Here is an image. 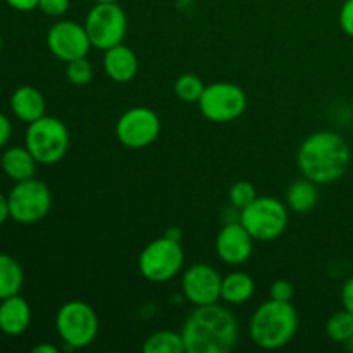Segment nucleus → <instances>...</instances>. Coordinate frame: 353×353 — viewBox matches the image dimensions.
<instances>
[{"label":"nucleus","mask_w":353,"mask_h":353,"mask_svg":"<svg viewBox=\"0 0 353 353\" xmlns=\"http://www.w3.org/2000/svg\"><path fill=\"white\" fill-rule=\"evenodd\" d=\"M238 334L236 317L219 303L196 307L181 331L188 353H228L236 345Z\"/></svg>","instance_id":"1"},{"label":"nucleus","mask_w":353,"mask_h":353,"mask_svg":"<svg viewBox=\"0 0 353 353\" xmlns=\"http://www.w3.org/2000/svg\"><path fill=\"white\" fill-rule=\"evenodd\" d=\"M352 161L347 140L334 131H317L302 141L296 164L302 174L317 185H330L345 176Z\"/></svg>","instance_id":"2"},{"label":"nucleus","mask_w":353,"mask_h":353,"mask_svg":"<svg viewBox=\"0 0 353 353\" xmlns=\"http://www.w3.org/2000/svg\"><path fill=\"white\" fill-rule=\"evenodd\" d=\"M299 330V314L290 302L268 300L257 307L250 319V338L264 350L288 345Z\"/></svg>","instance_id":"3"},{"label":"nucleus","mask_w":353,"mask_h":353,"mask_svg":"<svg viewBox=\"0 0 353 353\" xmlns=\"http://www.w3.org/2000/svg\"><path fill=\"white\" fill-rule=\"evenodd\" d=\"M24 143L38 164H57L69 150L68 126L57 117L43 116L28 124Z\"/></svg>","instance_id":"4"},{"label":"nucleus","mask_w":353,"mask_h":353,"mask_svg":"<svg viewBox=\"0 0 353 353\" xmlns=\"http://www.w3.org/2000/svg\"><path fill=\"white\" fill-rule=\"evenodd\" d=\"M245 230L259 241H272L288 228V205L274 196H257L250 205L240 210Z\"/></svg>","instance_id":"5"},{"label":"nucleus","mask_w":353,"mask_h":353,"mask_svg":"<svg viewBox=\"0 0 353 353\" xmlns=\"http://www.w3.org/2000/svg\"><path fill=\"white\" fill-rule=\"evenodd\" d=\"M55 327L61 340L69 348H86L99 334V316L88 303L71 300L59 309Z\"/></svg>","instance_id":"6"},{"label":"nucleus","mask_w":353,"mask_h":353,"mask_svg":"<svg viewBox=\"0 0 353 353\" xmlns=\"http://www.w3.org/2000/svg\"><path fill=\"white\" fill-rule=\"evenodd\" d=\"M185 264V250L181 241L162 236L148 243L138 259L141 276L152 283H165L178 276Z\"/></svg>","instance_id":"7"},{"label":"nucleus","mask_w":353,"mask_h":353,"mask_svg":"<svg viewBox=\"0 0 353 353\" xmlns=\"http://www.w3.org/2000/svg\"><path fill=\"white\" fill-rule=\"evenodd\" d=\"M10 219L19 224H34L43 219L52 207V193L47 183L37 178L17 181L9 196Z\"/></svg>","instance_id":"8"},{"label":"nucleus","mask_w":353,"mask_h":353,"mask_svg":"<svg viewBox=\"0 0 353 353\" xmlns=\"http://www.w3.org/2000/svg\"><path fill=\"white\" fill-rule=\"evenodd\" d=\"M85 28L92 47L105 52L110 47L123 43L128 31L126 12L121 9L119 3L97 2L86 14Z\"/></svg>","instance_id":"9"},{"label":"nucleus","mask_w":353,"mask_h":353,"mask_svg":"<svg viewBox=\"0 0 353 353\" xmlns=\"http://www.w3.org/2000/svg\"><path fill=\"white\" fill-rule=\"evenodd\" d=\"M247 93L234 83L207 85L199 100L200 112L212 123H231L247 110Z\"/></svg>","instance_id":"10"},{"label":"nucleus","mask_w":353,"mask_h":353,"mask_svg":"<svg viewBox=\"0 0 353 353\" xmlns=\"http://www.w3.org/2000/svg\"><path fill=\"white\" fill-rule=\"evenodd\" d=\"M161 133V119L148 107H133L116 123V137L124 147L140 150L150 147Z\"/></svg>","instance_id":"11"},{"label":"nucleus","mask_w":353,"mask_h":353,"mask_svg":"<svg viewBox=\"0 0 353 353\" xmlns=\"http://www.w3.org/2000/svg\"><path fill=\"white\" fill-rule=\"evenodd\" d=\"M47 47L57 59L65 64L76 59L86 57L92 47L85 24L64 19L52 24L47 33Z\"/></svg>","instance_id":"12"},{"label":"nucleus","mask_w":353,"mask_h":353,"mask_svg":"<svg viewBox=\"0 0 353 353\" xmlns=\"http://www.w3.org/2000/svg\"><path fill=\"white\" fill-rule=\"evenodd\" d=\"M221 286H223V278L216 268L209 264H193L183 272V295L195 307L219 302Z\"/></svg>","instance_id":"13"},{"label":"nucleus","mask_w":353,"mask_h":353,"mask_svg":"<svg viewBox=\"0 0 353 353\" xmlns=\"http://www.w3.org/2000/svg\"><path fill=\"white\" fill-rule=\"evenodd\" d=\"M216 250L221 261L230 265H241L252 257L254 236L245 230L243 224L228 223L219 231L216 240Z\"/></svg>","instance_id":"14"},{"label":"nucleus","mask_w":353,"mask_h":353,"mask_svg":"<svg viewBox=\"0 0 353 353\" xmlns=\"http://www.w3.org/2000/svg\"><path fill=\"white\" fill-rule=\"evenodd\" d=\"M31 324V307L26 299L17 295L0 300V331L7 336L26 333Z\"/></svg>","instance_id":"15"},{"label":"nucleus","mask_w":353,"mask_h":353,"mask_svg":"<svg viewBox=\"0 0 353 353\" xmlns=\"http://www.w3.org/2000/svg\"><path fill=\"white\" fill-rule=\"evenodd\" d=\"M103 69L112 81H131L138 72L137 54L124 43L110 47L109 50L103 52Z\"/></svg>","instance_id":"16"},{"label":"nucleus","mask_w":353,"mask_h":353,"mask_svg":"<svg viewBox=\"0 0 353 353\" xmlns=\"http://www.w3.org/2000/svg\"><path fill=\"white\" fill-rule=\"evenodd\" d=\"M10 109H12L14 116L17 119L31 124L45 116L47 103H45V97L41 95L40 90L34 88V86L24 85L19 86L10 97Z\"/></svg>","instance_id":"17"},{"label":"nucleus","mask_w":353,"mask_h":353,"mask_svg":"<svg viewBox=\"0 0 353 353\" xmlns=\"http://www.w3.org/2000/svg\"><path fill=\"white\" fill-rule=\"evenodd\" d=\"M0 165H2L3 172L9 176L12 181H24V179L34 178L37 172V159L33 157L30 150L24 147H9L2 154L0 159Z\"/></svg>","instance_id":"18"},{"label":"nucleus","mask_w":353,"mask_h":353,"mask_svg":"<svg viewBox=\"0 0 353 353\" xmlns=\"http://www.w3.org/2000/svg\"><path fill=\"white\" fill-rule=\"evenodd\" d=\"M255 293V283L252 276L247 272L234 271L230 272L226 278H223V286H221V299L231 305H241L248 302Z\"/></svg>","instance_id":"19"},{"label":"nucleus","mask_w":353,"mask_h":353,"mask_svg":"<svg viewBox=\"0 0 353 353\" xmlns=\"http://www.w3.org/2000/svg\"><path fill=\"white\" fill-rule=\"evenodd\" d=\"M317 200H319V190H317V183L310 181L309 178L303 176L302 179H296L286 190V205L293 210V212L305 214L316 207Z\"/></svg>","instance_id":"20"},{"label":"nucleus","mask_w":353,"mask_h":353,"mask_svg":"<svg viewBox=\"0 0 353 353\" xmlns=\"http://www.w3.org/2000/svg\"><path fill=\"white\" fill-rule=\"evenodd\" d=\"M24 285V271L12 255L0 254V300L17 295Z\"/></svg>","instance_id":"21"},{"label":"nucleus","mask_w":353,"mask_h":353,"mask_svg":"<svg viewBox=\"0 0 353 353\" xmlns=\"http://www.w3.org/2000/svg\"><path fill=\"white\" fill-rule=\"evenodd\" d=\"M145 353H183L185 350V341L181 333L174 331H157L150 334L143 343Z\"/></svg>","instance_id":"22"},{"label":"nucleus","mask_w":353,"mask_h":353,"mask_svg":"<svg viewBox=\"0 0 353 353\" xmlns=\"http://www.w3.org/2000/svg\"><path fill=\"white\" fill-rule=\"evenodd\" d=\"M326 333L334 343H347L353 336V316L347 309L334 312L326 323Z\"/></svg>","instance_id":"23"},{"label":"nucleus","mask_w":353,"mask_h":353,"mask_svg":"<svg viewBox=\"0 0 353 353\" xmlns=\"http://www.w3.org/2000/svg\"><path fill=\"white\" fill-rule=\"evenodd\" d=\"M205 85H203L202 79L196 74L192 72H186V74L179 76L174 83V93L178 99H181L183 102H196L199 103L200 97H202Z\"/></svg>","instance_id":"24"},{"label":"nucleus","mask_w":353,"mask_h":353,"mask_svg":"<svg viewBox=\"0 0 353 353\" xmlns=\"http://www.w3.org/2000/svg\"><path fill=\"white\" fill-rule=\"evenodd\" d=\"M65 76H68L69 83L76 86L88 85L93 79V65L86 57L76 59V61L68 62L65 65Z\"/></svg>","instance_id":"25"},{"label":"nucleus","mask_w":353,"mask_h":353,"mask_svg":"<svg viewBox=\"0 0 353 353\" xmlns=\"http://www.w3.org/2000/svg\"><path fill=\"white\" fill-rule=\"evenodd\" d=\"M257 199L255 186L248 181H238L230 188V202L236 209H245Z\"/></svg>","instance_id":"26"},{"label":"nucleus","mask_w":353,"mask_h":353,"mask_svg":"<svg viewBox=\"0 0 353 353\" xmlns=\"http://www.w3.org/2000/svg\"><path fill=\"white\" fill-rule=\"evenodd\" d=\"M293 293H295L293 285L290 281H286V279H278L269 288V296L272 300H279V302H292Z\"/></svg>","instance_id":"27"},{"label":"nucleus","mask_w":353,"mask_h":353,"mask_svg":"<svg viewBox=\"0 0 353 353\" xmlns=\"http://www.w3.org/2000/svg\"><path fill=\"white\" fill-rule=\"evenodd\" d=\"M38 9L50 17L64 16L69 9V0H40Z\"/></svg>","instance_id":"28"},{"label":"nucleus","mask_w":353,"mask_h":353,"mask_svg":"<svg viewBox=\"0 0 353 353\" xmlns=\"http://www.w3.org/2000/svg\"><path fill=\"white\" fill-rule=\"evenodd\" d=\"M340 26L348 37L353 38V0H345L340 9Z\"/></svg>","instance_id":"29"},{"label":"nucleus","mask_w":353,"mask_h":353,"mask_svg":"<svg viewBox=\"0 0 353 353\" xmlns=\"http://www.w3.org/2000/svg\"><path fill=\"white\" fill-rule=\"evenodd\" d=\"M341 303H343V309H347L353 316V276L345 281L341 288Z\"/></svg>","instance_id":"30"},{"label":"nucleus","mask_w":353,"mask_h":353,"mask_svg":"<svg viewBox=\"0 0 353 353\" xmlns=\"http://www.w3.org/2000/svg\"><path fill=\"white\" fill-rule=\"evenodd\" d=\"M10 134H12V124L10 119L6 114L0 112V150L7 145V141L10 140Z\"/></svg>","instance_id":"31"},{"label":"nucleus","mask_w":353,"mask_h":353,"mask_svg":"<svg viewBox=\"0 0 353 353\" xmlns=\"http://www.w3.org/2000/svg\"><path fill=\"white\" fill-rule=\"evenodd\" d=\"M6 3L10 9L19 10V12H31V10L38 9L40 0H6Z\"/></svg>","instance_id":"32"},{"label":"nucleus","mask_w":353,"mask_h":353,"mask_svg":"<svg viewBox=\"0 0 353 353\" xmlns=\"http://www.w3.org/2000/svg\"><path fill=\"white\" fill-rule=\"evenodd\" d=\"M9 217V200H7V196L3 195V193H0V226H2Z\"/></svg>","instance_id":"33"},{"label":"nucleus","mask_w":353,"mask_h":353,"mask_svg":"<svg viewBox=\"0 0 353 353\" xmlns=\"http://www.w3.org/2000/svg\"><path fill=\"white\" fill-rule=\"evenodd\" d=\"M59 348L52 343H40L33 348V353H57Z\"/></svg>","instance_id":"34"},{"label":"nucleus","mask_w":353,"mask_h":353,"mask_svg":"<svg viewBox=\"0 0 353 353\" xmlns=\"http://www.w3.org/2000/svg\"><path fill=\"white\" fill-rule=\"evenodd\" d=\"M164 236L171 238V240H174V241H181V230H179V228H176V226H172V228H169L168 231H165Z\"/></svg>","instance_id":"35"},{"label":"nucleus","mask_w":353,"mask_h":353,"mask_svg":"<svg viewBox=\"0 0 353 353\" xmlns=\"http://www.w3.org/2000/svg\"><path fill=\"white\" fill-rule=\"evenodd\" d=\"M95 2H99V3H117L119 0H95Z\"/></svg>","instance_id":"36"},{"label":"nucleus","mask_w":353,"mask_h":353,"mask_svg":"<svg viewBox=\"0 0 353 353\" xmlns=\"http://www.w3.org/2000/svg\"><path fill=\"white\" fill-rule=\"evenodd\" d=\"M345 345H347V347H348V350H352V352H353V336H352L350 340H348L347 343H345Z\"/></svg>","instance_id":"37"},{"label":"nucleus","mask_w":353,"mask_h":353,"mask_svg":"<svg viewBox=\"0 0 353 353\" xmlns=\"http://www.w3.org/2000/svg\"><path fill=\"white\" fill-rule=\"evenodd\" d=\"M0 50H2V34H0Z\"/></svg>","instance_id":"38"},{"label":"nucleus","mask_w":353,"mask_h":353,"mask_svg":"<svg viewBox=\"0 0 353 353\" xmlns=\"http://www.w3.org/2000/svg\"><path fill=\"white\" fill-rule=\"evenodd\" d=\"M352 55H353V43H352Z\"/></svg>","instance_id":"39"}]
</instances>
